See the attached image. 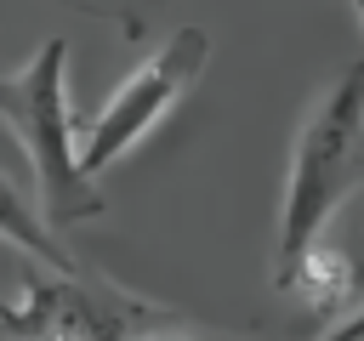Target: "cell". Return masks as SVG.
Returning <instances> with one entry per match:
<instances>
[{"instance_id": "1", "label": "cell", "mask_w": 364, "mask_h": 341, "mask_svg": "<svg viewBox=\"0 0 364 341\" xmlns=\"http://www.w3.org/2000/svg\"><path fill=\"white\" fill-rule=\"evenodd\" d=\"M0 119L34 170L46 227L102 216V193L80 170V125L68 114V40L63 34H51L23 68L0 74Z\"/></svg>"}, {"instance_id": "2", "label": "cell", "mask_w": 364, "mask_h": 341, "mask_svg": "<svg viewBox=\"0 0 364 341\" xmlns=\"http://www.w3.org/2000/svg\"><path fill=\"white\" fill-rule=\"evenodd\" d=\"M358 159H364V63H347L336 85L307 108L290 148L279 199V273L324 239L330 216L358 182Z\"/></svg>"}, {"instance_id": "3", "label": "cell", "mask_w": 364, "mask_h": 341, "mask_svg": "<svg viewBox=\"0 0 364 341\" xmlns=\"http://www.w3.org/2000/svg\"><path fill=\"white\" fill-rule=\"evenodd\" d=\"M205 57H210V34H205V28H176L159 51H148V57L114 85V97L80 125V170L97 182L119 153H131V148L188 97V85L205 74Z\"/></svg>"}, {"instance_id": "4", "label": "cell", "mask_w": 364, "mask_h": 341, "mask_svg": "<svg viewBox=\"0 0 364 341\" xmlns=\"http://www.w3.org/2000/svg\"><path fill=\"white\" fill-rule=\"evenodd\" d=\"M142 307L102 301L80 273H34L17 296H0V324L17 341H119Z\"/></svg>"}, {"instance_id": "5", "label": "cell", "mask_w": 364, "mask_h": 341, "mask_svg": "<svg viewBox=\"0 0 364 341\" xmlns=\"http://www.w3.org/2000/svg\"><path fill=\"white\" fill-rule=\"evenodd\" d=\"M279 290H290L301 307H313V313H341L353 296H358V267H353V256H341V250H330L324 239L313 244V250H301L284 273H279Z\"/></svg>"}, {"instance_id": "6", "label": "cell", "mask_w": 364, "mask_h": 341, "mask_svg": "<svg viewBox=\"0 0 364 341\" xmlns=\"http://www.w3.org/2000/svg\"><path fill=\"white\" fill-rule=\"evenodd\" d=\"M0 239H6L11 250L34 256L46 273H80V267H74V256H68V250L57 244V233L46 227L40 205H28V199H23V188H17L11 176H0Z\"/></svg>"}, {"instance_id": "7", "label": "cell", "mask_w": 364, "mask_h": 341, "mask_svg": "<svg viewBox=\"0 0 364 341\" xmlns=\"http://www.w3.org/2000/svg\"><path fill=\"white\" fill-rule=\"evenodd\" d=\"M119 341H199V335H193V330H182V324H142V318H136Z\"/></svg>"}, {"instance_id": "8", "label": "cell", "mask_w": 364, "mask_h": 341, "mask_svg": "<svg viewBox=\"0 0 364 341\" xmlns=\"http://www.w3.org/2000/svg\"><path fill=\"white\" fill-rule=\"evenodd\" d=\"M313 341H364V301H358V307H353L341 324H330L324 335H313Z\"/></svg>"}, {"instance_id": "9", "label": "cell", "mask_w": 364, "mask_h": 341, "mask_svg": "<svg viewBox=\"0 0 364 341\" xmlns=\"http://www.w3.org/2000/svg\"><path fill=\"white\" fill-rule=\"evenodd\" d=\"M353 17H358V28H364V0H353Z\"/></svg>"}]
</instances>
